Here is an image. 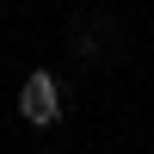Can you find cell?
<instances>
[{
    "instance_id": "cell-4",
    "label": "cell",
    "mask_w": 154,
    "mask_h": 154,
    "mask_svg": "<svg viewBox=\"0 0 154 154\" xmlns=\"http://www.w3.org/2000/svg\"><path fill=\"white\" fill-rule=\"evenodd\" d=\"M148 31H154V25H148Z\"/></svg>"
},
{
    "instance_id": "cell-1",
    "label": "cell",
    "mask_w": 154,
    "mask_h": 154,
    "mask_svg": "<svg viewBox=\"0 0 154 154\" xmlns=\"http://www.w3.org/2000/svg\"><path fill=\"white\" fill-rule=\"evenodd\" d=\"M62 111H68V93H62V80L49 68H31L19 80V117L31 123V130H56Z\"/></svg>"
},
{
    "instance_id": "cell-2",
    "label": "cell",
    "mask_w": 154,
    "mask_h": 154,
    "mask_svg": "<svg viewBox=\"0 0 154 154\" xmlns=\"http://www.w3.org/2000/svg\"><path fill=\"white\" fill-rule=\"evenodd\" d=\"M68 43H74V56H99V37H93V31H86V25H80V31H74V37H68Z\"/></svg>"
},
{
    "instance_id": "cell-3",
    "label": "cell",
    "mask_w": 154,
    "mask_h": 154,
    "mask_svg": "<svg viewBox=\"0 0 154 154\" xmlns=\"http://www.w3.org/2000/svg\"><path fill=\"white\" fill-rule=\"evenodd\" d=\"M37 154H49V148H37Z\"/></svg>"
}]
</instances>
